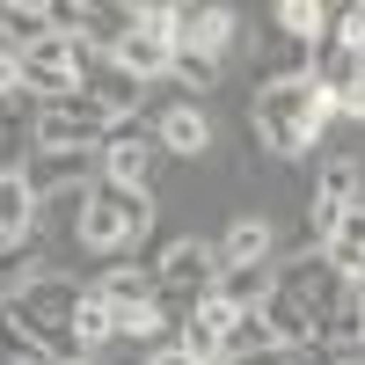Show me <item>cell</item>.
<instances>
[{
    "label": "cell",
    "mask_w": 365,
    "mask_h": 365,
    "mask_svg": "<svg viewBox=\"0 0 365 365\" xmlns=\"http://www.w3.org/2000/svg\"><path fill=\"white\" fill-rule=\"evenodd\" d=\"M44 344L37 336H29V322L15 314V299H0V365H8V358H37Z\"/></svg>",
    "instance_id": "cb8c5ba5"
},
{
    "label": "cell",
    "mask_w": 365,
    "mask_h": 365,
    "mask_svg": "<svg viewBox=\"0 0 365 365\" xmlns=\"http://www.w3.org/2000/svg\"><path fill=\"white\" fill-rule=\"evenodd\" d=\"M329 125V96H322V81H263V96H256V132L270 139V154H307V146L322 139Z\"/></svg>",
    "instance_id": "6da1fadb"
},
{
    "label": "cell",
    "mask_w": 365,
    "mask_h": 365,
    "mask_svg": "<svg viewBox=\"0 0 365 365\" xmlns=\"http://www.w3.org/2000/svg\"><path fill=\"white\" fill-rule=\"evenodd\" d=\"M29 227H37V190L22 182V168L0 175V241H22Z\"/></svg>",
    "instance_id": "2e32d148"
},
{
    "label": "cell",
    "mask_w": 365,
    "mask_h": 365,
    "mask_svg": "<svg viewBox=\"0 0 365 365\" xmlns=\"http://www.w3.org/2000/svg\"><path fill=\"white\" fill-rule=\"evenodd\" d=\"M0 29H8V51H29V44H44V37H58V22H51V8H37V0H8L0 8Z\"/></svg>",
    "instance_id": "d6986e66"
},
{
    "label": "cell",
    "mask_w": 365,
    "mask_h": 365,
    "mask_svg": "<svg viewBox=\"0 0 365 365\" xmlns=\"http://www.w3.org/2000/svg\"><path fill=\"white\" fill-rule=\"evenodd\" d=\"M161 146H175V154H205V146H212V125H205V110L175 103V110L161 117Z\"/></svg>",
    "instance_id": "44dd1931"
},
{
    "label": "cell",
    "mask_w": 365,
    "mask_h": 365,
    "mask_svg": "<svg viewBox=\"0 0 365 365\" xmlns=\"http://www.w3.org/2000/svg\"><path fill=\"white\" fill-rule=\"evenodd\" d=\"M168 81H182V88H212L220 81V58H205V51H175V73Z\"/></svg>",
    "instance_id": "d4e9b609"
},
{
    "label": "cell",
    "mask_w": 365,
    "mask_h": 365,
    "mask_svg": "<svg viewBox=\"0 0 365 365\" xmlns=\"http://www.w3.org/2000/svg\"><path fill=\"white\" fill-rule=\"evenodd\" d=\"M73 365H88V358H73Z\"/></svg>",
    "instance_id": "1f68e13d"
},
{
    "label": "cell",
    "mask_w": 365,
    "mask_h": 365,
    "mask_svg": "<svg viewBox=\"0 0 365 365\" xmlns=\"http://www.w3.org/2000/svg\"><path fill=\"white\" fill-rule=\"evenodd\" d=\"M146 220H154V205H146V190H117V182H103V190H88L81 212H73V234H81V249H125V241L146 234Z\"/></svg>",
    "instance_id": "7a4b0ae2"
},
{
    "label": "cell",
    "mask_w": 365,
    "mask_h": 365,
    "mask_svg": "<svg viewBox=\"0 0 365 365\" xmlns=\"http://www.w3.org/2000/svg\"><path fill=\"white\" fill-rule=\"evenodd\" d=\"M8 168H22V161H15V110L0 103V175H8Z\"/></svg>",
    "instance_id": "83f0119b"
},
{
    "label": "cell",
    "mask_w": 365,
    "mask_h": 365,
    "mask_svg": "<svg viewBox=\"0 0 365 365\" xmlns=\"http://www.w3.org/2000/svg\"><path fill=\"white\" fill-rule=\"evenodd\" d=\"M336 44H344V51H365V0L336 15Z\"/></svg>",
    "instance_id": "4316f807"
},
{
    "label": "cell",
    "mask_w": 365,
    "mask_h": 365,
    "mask_svg": "<svg viewBox=\"0 0 365 365\" xmlns=\"http://www.w3.org/2000/svg\"><path fill=\"white\" fill-rule=\"evenodd\" d=\"M132 29H139V8H96V0H81V29H73L81 44H103L117 58V44H125Z\"/></svg>",
    "instance_id": "9a60e30c"
},
{
    "label": "cell",
    "mask_w": 365,
    "mask_h": 365,
    "mask_svg": "<svg viewBox=\"0 0 365 365\" xmlns=\"http://www.w3.org/2000/svg\"><path fill=\"white\" fill-rule=\"evenodd\" d=\"M227 365H299V351H285V344H270V351H249V358H227Z\"/></svg>",
    "instance_id": "f1b7e54d"
},
{
    "label": "cell",
    "mask_w": 365,
    "mask_h": 365,
    "mask_svg": "<svg viewBox=\"0 0 365 365\" xmlns=\"http://www.w3.org/2000/svg\"><path fill=\"white\" fill-rule=\"evenodd\" d=\"M117 73L125 81H161V73H175V44H168V29H132L125 44H117Z\"/></svg>",
    "instance_id": "9c48e42d"
},
{
    "label": "cell",
    "mask_w": 365,
    "mask_h": 365,
    "mask_svg": "<svg viewBox=\"0 0 365 365\" xmlns=\"http://www.w3.org/2000/svg\"><path fill=\"white\" fill-rule=\"evenodd\" d=\"M110 336H117V307H110L103 292H88V299H81V314H73V344H81V358H88V351H103Z\"/></svg>",
    "instance_id": "ffe728a7"
},
{
    "label": "cell",
    "mask_w": 365,
    "mask_h": 365,
    "mask_svg": "<svg viewBox=\"0 0 365 365\" xmlns=\"http://www.w3.org/2000/svg\"><path fill=\"white\" fill-rule=\"evenodd\" d=\"M117 132V117L103 110V96H66V103H44V117L29 125V146L37 154H88Z\"/></svg>",
    "instance_id": "3957f363"
},
{
    "label": "cell",
    "mask_w": 365,
    "mask_h": 365,
    "mask_svg": "<svg viewBox=\"0 0 365 365\" xmlns=\"http://www.w3.org/2000/svg\"><path fill=\"white\" fill-rule=\"evenodd\" d=\"M37 234H22V241H0V299H22L29 285H37Z\"/></svg>",
    "instance_id": "e0dca14e"
},
{
    "label": "cell",
    "mask_w": 365,
    "mask_h": 365,
    "mask_svg": "<svg viewBox=\"0 0 365 365\" xmlns=\"http://www.w3.org/2000/svg\"><path fill=\"white\" fill-rule=\"evenodd\" d=\"M96 292L110 299L117 314H139V307H154V299H161V278H154V270H110Z\"/></svg>",
    "instance_id": "ac0fdd59"
},
{
    "label": "cell",
    "mask_w": 365,
    "mask_h": 365,
    "mask_svg": "<svg viewBox=\"0 0 365 365\" xmlns=\"http://www.w3.org/2000/svg\"><path fill=\"white\" fill-rule=\"evenodd\" d=\"M154 329H161V307H139V314H117V336H125V344H146V336H154Z\"/></svg>",
    "instance_id": "484cf974"
},
{
    "label": "cell",
    "mask_w": 365,
    "mask_h": 365,
    "mask_svg": "<svg viewBox=\"0 0 365 365\" xmlns=\"http://www.w3.org/2000/svg\"><path fill=\"white\" fill-rule=\"evenodd\" d=\"M322 256L336 263V270H344L351 285H365V197H358V205L344 212L336 227H329V241H322Z\"/></svg>",
    "instance_id": "7c38bea8"
},
{
    "label": "cell",
    "mask_w": 365,
    "mask_h": 365,
    "mask_svg": "<svg viewBox=\"0 0 365 365\" xmlns=\"http://www.w3.org/2000/svg\"><path fill=\"white\" fill-rule=\"evenodd\" d=\"M270 292H278V270L249 263V270H220V292H212V299H227L234 314H256V307H270Z\"/></svg>",
    "instance_id": "5bb4252c"
},
{
    "label": "cell",
    "mask_w": 365,
    "mask_h": 365,
    "mask_svg": "<svg viewBox=\"0 0 365 365\" xmlns=\"http://www.w3.org/2000/svg\"><path fill=\"white\" fill-rule=\"evenodd\" d=\"M270 220H249V212H241V220L220 234V270H249V263H270Z\"/></svg>",
    "instance_id": "4fadbf2b"
},
{
    "label": "cell",
    "mask_w": 365,
    "mask_h": 365,
    "mask_svg": "<svg viewBox=\"0 0 365 365\" xmlns=\"http://www.w3.org/2000/svg\"><path fill=\"white\" fill-rule=\"evenodd\" d=\"M154 278L168 299H182V307H205L212 292H220V249H205V241H175V249L154 263Z\"/></svg>",
    "instance_id": "8992f818"
},
{
    "label": "cell",
    "mask_w": 365,
    "mask_h": 365,
    "mask_svg": "<svg viewBox=\"0 0 365 365\" xmlns=\"http://www.w3.org/2000/svg\"><path fill=\"white\" fill-rule=\"evenodd\" d=\"M154 365H205V358H190V351H182V344H175V351H161Z\"/></svg>",
    "instance_id": "f546056e"
},
{
    "label": "cell",
    "mask_w": 365,
    "mask_h": 365,
    "mask_svg": "<svg viewBox=\"0 0 365 365\" xmlns=\"http://www.w3.org/2000/svg\"><path fill=\"white\" fill-rule=\"evenodd\" d=\"M351 205H358V168L351 161H329L322 182H314V241H329V227H336Z\"/></svg>",
    "instance_id": "8fae6325"
},
{
    "label": "cell",
    "mask_w": 365,
    "mask_h": 365,
    "mask_svg": "<svg viewBox=\"0 0 365 365\" xmlns=\"http://www.w3.org/2000/svg\"><path fill=\"white\" fill-rule=\"evenodd\" d=\"M270 344H278V329H270V314H263V307L227 322V358H249V351H270Z\"/></svg>",
    "instance_id": "603a6c76"
},
{
    "label": "cell",
    "mask_w": 365,
    "mask_h": 365,
    "mask_svg": "<svg viewBox=\"0 0 365 365\" xmlns=\"http://www.w3.org/2000/svg\"><path fill=\"white\" fill-rule=\"evenodd\" d=\"M278 22H285V37H292V44H307V51L329 37V8H322V0H285Z\"/></svg>",
    "instance_id": "7402d4cb"
},
{
    "label": "cell",
    "mask_w": 365,
    "mask_h": 365,
    "mask_svg": "<svg viewBox=\"0 0 365 365\" xmlns=\"http://www.w3.org/2000/svg\"><path fill=\"white\" fill-rule=\"evenodd\" d=\"M227 322H234L227 299H205V307H190V322H182V351L205 358V365H227Z\"/></svg>",
    "instance_id": "30bf717a"
},
{
    "label": "cell",
    "mask_w": 365,
    "mask_h": 365,
    "mask_svg": "<svg viewBox=\"0 0 365 365\" xmlns=\"http://www.w3.org/2000/svg\"><path fill=\"white\" fill-rule=\"evenodd\" d=\"M227 37H234V15L212 8V0H175V8H168V44H175V51H205V58H220Z\"/></svg>",
    "instance_id": "52a82bcc"
},
{
    "label": "cell",
    "mask_w": 365,
    "mask_h": 365,
    "mask_svg": "<svg viewBox=\"0 0 365 365\" xmlns=\"http://www.w3.org/2000/svg\"><path fill=\"white\" fill-rule=\"evenodd\" d=\"M8 365H66V358H51V351H37V358H8Z\"/></svg>",
    "instance_id": "4dcf8cb0"
},
{
    "label": "cell",
    "mask_w": 365,
    "mask_h": 365,
    "mask_svg": "<svg viewBox=\"0 0 365 365\" xmlns=\"http://www.w3.org/2000/svg\"><path fill=\"white\" fill-rule=\"evenodd\" d=\"M278 299H292L307 322H322V314H336L344 299H351V278L329 256H299L292 270H278Z\"/></svg>",
    "instance_id": "5b68a950"
},
{
    "label": "cell",
    "mask_w": 365,
    "mask_h": 365,
    "mask_svg": "<svg viewBox=\"0 0 365 365\" xmlns=\"http://www.w3.org/2000/svg\"><path fill=\"white\" fill-rule=\"evenodd\" d=\"M81 66H88V44L58 29V37L22 51V88H37L44 103H66V96H81Z\"/></svg>",
    "instance_id": "277c9868"
},
{
    "label": "cell",
    "mask_w": 365,
    "mask_h": 365,
    "mask_svg": "<svg viewBox=\"0 0 365 365\" xmlns=\"http://www.w3.org/2000/svg\"><path fill=\"white\" fill-rule=\"evenodd\" d=\"M103 168H110V182H117V190H146V168H154V139H146L132 117H125V125L103 139Z\"/></svg>",
    "instance_id": "ba28073f"
}]
</instances>
